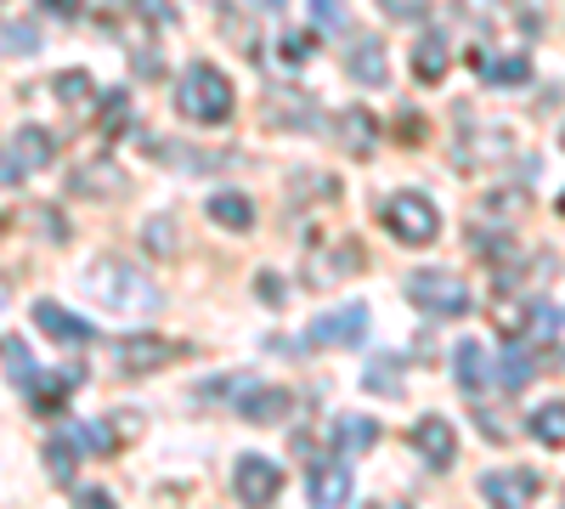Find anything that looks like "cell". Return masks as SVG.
Instances as JSON below:
<instances>
[{
  "mask_svg": "<svg viewBox=\"0 0 565 509\" xmlns=\"http://www.w3.org/2000/svg\"><path fill=\"white\" fill-rule=\"evenodd\" d=\"M52 91H57V103H63V108H85L97 85H90V74H85V68H68V74H57V79H52Z\"/></svg>",
  "mask_w": 565,
  "mask_h": 509,
  "instance_id": "4316f807",
  "label": "cell"
},
{
  "mask_svg": "<svg viewBox=\"0 0 565 509\" xmlns=\"http://www.w3.org/2000/svg\"><path fill=\"white\" fill-rule=\"evenodd\" d=\"M79 289L97 300L103 311H119V317H153L159 311V284L141 266H130V261H114V255H103V261H90L85 266V277H79Z\"/></svg>",
  "mask_w": 565,
  "mask_h": 509,
  "instance_id": "6da1fadb",
  "label": "cell"
},
{
  "mask_svg": "<svg viewBox=\"0 0 565 509\" xmlns=\"http://www.w3.org/2000/svg\"><path fill=\"white\" fill-rule=\"evenodd\" d=\"M266 119H271V125H300V130H311V125H317V103L306 97V91H266Z\"/></svg>",
  "mask_w": 565,
  "mask_h": 509,
  "instance_id": "9a60e30c",
  "label": "cell"
},
{
  "mask_svg": "<svg viewBox=\"0 0 565 509\" xmlns=\"http://www.w3.org/2000/svg\"><path fill=\"white\" fill-rule=\"evenodd\" d=\"M373 442H380V425L362 420V413H340V420H334V453L340 458L345 453H367Z\"/></svg>",
  "mask_w": 565,
  "mask_h": 509,
  "instance_id": "ffe728a7",
  "label": "cell"
},
{
  "mask_svg": "<svg viewBox=\"0 0 565 509\" xmlns=\"http://www.w3.org/2000/svg\"><path fill=\"white\" fill-rule=\"evenodd\" d=\"M0 357H7V380H12L18 391H29V385H34V374H40V368H34V351L12 335V340H0Z\"/></svg>",
  "mask_w": 565,
  "mask_h": 509,
  "instance_id": "d4e9b609",
  "label": "cell"
},
{
  "mask_svg": "<svg viewBox=\"0 0 565 509\" xmlns=\"http://www.w3.org/2000/svg\"><path fill=\"white\" fill-rule=\"evenodd\" d=\"M85 385V374L79 368H57V374H34V413H57V402L68 396V391H79Z\"/></svg>",
  "mask_w": 565,
  "mask_h": 509,
  "instance_id": "d6986e66",
  "label": "cell"
},
{
  "mask_svg": "<svg viewBox=\"0 0 565 509\" xmlns=\"http://www.w3.org/2000/svg\"><path fill=\"white\" fill-rule=\"evenodd\" d=\"M130 7H136V18H148V23H175V12H170V0H130Z\"/></svg>",
  "mask_w": 565,
  "mask_h": 509,
  "instance_id": "d590c367",
  "label": "cell"
},
{
  "mask_svg": "<svg viewBox=\"0 0 565 509\" xmlns=\"http://www.w3.org/2000/svg\"><path fill=\"white\" fill-rule=\"evenodd\" d=\"M125 125H130V103H125V91H114L108 108H103V130L114 136V130H125Z\"/></svg>",
  "mask_w": 565,
  "mask_h": 509,
  "instance_id": "e575fe53",
  "label": "cell"
},
{
  "mask_svg": "<svg viewBox=\"0 0 565 509\" xmlns=\"http://www.w3.org/2000/svg\"><path fill=\"white\" fill-rule=\"evenodd\" d=\"M210 7H215V12H221V18H226V12H232V7H238V0H210Z\"/></svg>",
  "mask_w": 565,
  "mask_h": 509,
  "instance_id": "7bdbcfd3",
  "label": "cell"
},
{
  "mask_svg": "<svg viewBox=\"0 0 565 509\" xmlns=\"http://www.w3.org/2000/svg\"><path fill=\"white\" fill-rule=\"evenodd\" d=\"M396 368H402V362H385V357H380V362H367L362 385H367L373 396H402L407 385H402V374H396Z\"/></svg>",
  "mask_w": 565,
  "mask_h": 509,
  "instance_id": "83f0119b",
  "label": "cell"
},
{
  "mask_svg": "<svg viewBox=\"0 0 565 509\" xmlns=\"http://www.w3.org/2000/svg\"><path fill=\"white\" fill-rule=\"evenodd\" d=\"M362 266V250L345 238V244H322V238H311V255H306V284H317V289H328L340 272H356Z\"/></svg>",
  "mask_w": 565,
  "mask_h": 509,
  "instance_id": "ba28073f",
  "label": "cell"
},
{
  "mask_svg": "<svg viewBox=\"0 0 565 509\" xmlns=\"http://www.w3.org/2000/svg\"><path fill=\"white\" fill-rule=\"evenodd\" d=\"M175 108L193 125H226L232 108H238L232 103V79L215 63H186L181 79H175Z\"/></svg>",
  "mask_w": 565,
  "mask_h": 509,
  "instance_id": "7a4b0ae2",
  "label": "cell"
},
{
  "mask_svg": "<svg viewBox=\"0 0 565 509\" xmlns=\"http://www.w3.org/2000/svg\"><path fill=\"white\" fill-rule=\"evenodd\" d=\"M12 153L23 159V170H45L57 159V136L45 130V125H23L18 136H12Z\"/></svg>",
  "mask_w": 565,
  "mask_h": 509,
  "instance_id": "ac0fdd59",
  "label": "cell"
},
{
  "mask_svg": "<svg viewBox=\"0 0 565 509\" xmlns=\"http://www.w3.org/2000/svg\"><path fill=\"white\" fill-rule=\"evenodd\" d=\"M125 188V176L114 170V165H85V170H74V193H85V199H108V193H119Z\"/></svg>",
  "mask_w": 565,
  "mask_h": 509,
  "instance_id": "cb8c5ba5",
  "label": "cell"
},
{
  "mask_svg": "<svg viewBox=\"0 0 565 509\" xmlns=\"http://www.w3.org/2000/svg\"><path fill=\"white\" fill-rule=\"evenodd\" d=\"M130 68H136L141 79H159V74H164V57H153V45L136 40V45H130Z\"/></svg>",
  "mask_w": 565,
  "mask_h": 509,
  "instance_id": "d6a6232c",
  "label": "cell"
},
{
  "mask_svg": "<svg viewBox=\"0 0 565 509\" xmlns=\"http://www.w3.org/2000/svg\"><path fill=\"white\" fill-rule=\"evenodd\" d=\"M170 357H175V346L159 340V335H125V340H114V368H119V374H153V368L170 362Z\"/></svg>",
  "mask_w": 565,
  "mask_h": 509,
  "instance_id": "52a82bcc",
  "label": "cell"
},
{
  "mask_svg": "<svg viewBox=\"0 0 565 509\" xmlns=\"http://www.w3.org/2000/svg\"><path fill=\"white\" fill-rule=\"evenodd\" d=\"M277 52H282V63H306V57H311V34H306V29H300V34L289 29V34L277 40Z\"/></svg>",
  "mask_w": 565,
  "mask_h": 509,
  "instance_id": "836d02e7",
  "label": "cell"
},
{
  "mask_svg": "<svg viewBox=\"0 0 565 509\" xmlns=\"http://www.w3.org/2000/svg\"><path fill=\"white\" fill-rule=\"evenodd\" d=\"M7 45H18V52L29 57L34 45H40V29H29V23H7Z\"/></svg>",
  "mask_w": 565,
  "mask_h": 509,
  "instance_id": "74e56055",
  "label": "cell"
},
{
  "mask_svg": "<svg viewBox=\"0 0 565 509\" xmlns=\"http://www.w3.org/2000/svg\"><path fill=\"white\" fill-rule=\"evenodd\" d=\"M413 447L424 453V465H430V470H447L458 458V436H452V425L441 420V413H430V420L413 425Z\"/></svg>",
  "mask_w": 565,
  "mask_h": 509,
  "instance_id": "4fadbf2b",
  "label": "cell"
},
{
  "mask_svg": "<svg viewBox=\"0 0 565 509\" xmlns=\"http://www.w3.org/2000/svg\"><path fill=\"white\" fill-rule=\"evenodd\" d=\"M559 142H565V136H559Z\"/></svg>",
  "mask_w": 565,
  "mask_h": 509,
  "instance_id": "7dc6e473",
  "label": "cell"
},
{
  "mask_svg": "<svg viewBox=\"0 0 565 509\" xmlns=\"http://www.w3.org/2000/svg\"><path fill=\"white\" fill-rule=\"evenodd\" d=\"M23 176H29V170H23V159H18L12 148H0V188H18Z\"/></svg>",
  "mask_w": 565,
  "mask_h": 509,
  "instance_id": "8d00e7d4",
  "label": "cell"
},
{
  "mask_svg": "<svg viewBox=\"0 0 565 509\" xmlns=\"http://www.w3.org/2000/svg\"><path fill=\"white\" fill-rule=\"evenodd\" d=\"M282 413H295V391H282V385H255V391H244V420L277 425Z\"/></svg>",
  "mask_w": 565,
  "mask_h": 509,
  "instance_id": "e0dca14e",
  "label": "cell"
},
{
  "mask_svg": "<svg viewBox=\"0 0 565 509\" xmlns=\"http://www.w3.org/2000/svg\"><path fill=\"white\" fill-rule=\"evenodd\" d=\"M34 322H40V335L45 340H57V346H90V322H79L68 306H57V300H34Z\"/></svg>",
  "mask_w": 565,
  "mask_h": 509,
  "instance_id": "8fae6325",
  "label": "cell"
},
{
  "mask_svg": "<svg viewBox=\"0 0 565 509\" xmlns=\"http://www.w3.org/2000/svg\"><path fill=\"white\" fill-rule=\"evenodd\" d=\"M79 503H85V509H108V492H103V487H85Z\"/></svg>",
  "mask_w": 565,
  "mask_h": 509,
  "instance_id": "60d3db41",
  "label": "cell"
},
{
  "mask_svg": "<svg viewBox=\"0 0 565 509\" xmlns=\"http://www.w3.org/2000/svg\"><path fill=\"white\" fill-rule=\"evenodd\" d=\"M452 368H458V385H463L469 396L492 380V357H487L481 340H458V346H452Z\"/></svg>",
  "mask_w": 565,
  "mask_h": 509,
  "instance_id": "2e32d148",
  "label": "cell"
},
{
  "mask_svg": "<svg viewBox=\"0 0 565 509\" xmlns=\"http://www.w3.org/2000/svg\"><path fill=\"white\" fill-rule=\"evenodd\" d=\"M260 7H266V12H277V7H282V0H260Z\"/></svg>",
  "mask_w": 565,
  "mask_h": 509,
  "instance_id": "ee69618b",
  "label": "cell"
},
{
  "mask_svg": "<svg viewBox=\"0 0 565 509\" xmlns=\"http://www.w3.org/2000/svg\"><path fill=\"white\" fill-rule=\"evenodd\" d=\"M45 470H52V481H63V487L74 481V470H79V442H74V431L45 442Z\"/></svg>",
  "mask_w": 565,
  "mask_h": 509,
  "instance_id": "603a6c76",
  "label": "cell"
},
{
  "mask_svg": "<svg viewBox=\"0 0 565 509\" xmlns=\"http://www.w3.org/2000/svg\"><path fill=\"white\" fill-rule=\"evenodd\" d=\"M559 215H565V193H559Z\"/></svg>",
  "mask_w": 565,
  "mask_h": 509,
  "instance_id": "bcb514c9",
  "label": "cell"
},
{
  "mask_svg": "<svg viewBox=\"0 0 565 509\" xmlns=\"http://www.w3.org/2000/svg\"><path fill=\"white\" fill-rule=\"evenodd\" d=\"M334 130H340V142H345L351 159H373V148H380V119H373L367 108H345L334 119Z\"/></svg>",
  "mask_w": 565,
  "mask_h": 509,
  "instance_id": "5bb4252c",
  "label": "cell"
},
{
  "mask_svg": "<svg viewBox=\"0 0 565 509\" xmlns=\"http://www.w3.org/2000/svg\"><path fill=\"white\" fill-rule=\"evenodd\" d=\"M74 442H79V447H97V453H114V447H119L114 425H74Z\"/></svg>",
  "mask_w": 565,
  "mask_h": 509,
  "instance_id": "1f68e13d",
  "label": "cell"
},
{
  "mask_svg": "<svg viewBox=\"0 0 565 509\" xmlns=\"http://www.w3.org/2000/svg\"><path fill=\"white\" fill-rule=\"evenodd\" d=\"M45 12H57V18H79V0H45Z\"/></svg>",
  "mask_w": 565,
  "mask_h": 509,
  "instance_id": "b9f144b4",
  "label": "cell"
},
{
  "mask_svg": "<svg viewBox=\"0 0 565 509\" xmlns=\"http://www.w3.org/2000/svg\"><path fill=\"white\" fill-rule=\"evenodd\" d=\"M345 74H351L356 85H391L385 40H380V34H351V45H345Z\"/></svg>",
  "mask_w": 565,
  "mask_h": 509,
  "instance_id": "9c48e42d",
  "label": "cell"
},
{
  "mask_svg": "<svg viewBox=\"0 0 565 509\" xmlns=\"http://www.w3.org/2000/svg\"><path fill=\"white\" fill-rule=\"evenodd\" d=\"M232 487H238L244 503H271V498L282 492L277 458H266V453H244V458H238V476H232Z\"/></svg>",
  "mask_w": 565,
  "mask_h": 509,
  "instance_id": "8992f818",
  "label": "cell"
},
{
  "mask_svg": "<svg viewBox=\"0 0 565 509\" xmlns=\"http://www.w3.org/2000/svg\"><path fill=\"white\" fill-rule=\"evenodd\" d=\"M260 295H266V300H271V306H277V300H282V284H277V272H260Z\"/></svg>",
  "mask_w": 565,
  "mask_h": 509,
  "instance_id": "ab89813d",
  "label": "cell"
},
{
  "mask_svg": "<svg viewBox=\"0 0 565 509\" xmlns=\"http://www.w3.org/2000/svg\"><path fill=\"white\" fill-rule=\"evenodd\" d=\"M380 215H385V226L402 238V244H430L436 233H441V210L424 199V193H391L385 204H380Z\"/></svg>",
  "mask_w": 565,
  "mask_h": 509,
  "instance_id": "3957f363",
  "label": "cell"
},
{
  "mask_svg": "<svg viewBox=\"0 0 565 509\" xmlns=\"http://www.w3.org/2000/svg\"><path fill=\"white\" fill-rule=\"evenodd\" d=\"M0 306H7V284H0Z\"/></svg>",
  "mask_w": 565,
  "mask_h": 509,
  "instance_id": "f6af8a7d",
  "label": "cell"
},
{
  "mask_svg": "<svg viewBox=\"0 0 565 509\" xmlns=\"http://www.w3.org/2000/svg\"><path fill=\"white\" fill-rule=\"evenodd\" d=\"M210 221L232 226V233H249V221H255V204H249L244 193L221 188V193H210Z\"/></svg>",
  "mask_w": 565,
  "mask_h": 509,
  "instance_id": "44dd1931",
  "label": "cell"
},
{
  "mask_svg": "<svg viewBox=\"0 0 565 509\" xmlns=\"http://www.w3.org/2000/svg\"><path fill=\"white\" fill-rule=\"evenodd\" d=\"M413 74H418L424 85L447 79V40H441V34H424V40L413 45Z\"/></svg>",
  "mask_w": 565,
  "mask_h": 509,
  "instance_id": "7402d4cb",
  "label": "cell"
},
{
  "mask_svg": "<svg viewBox=\"0 0 565 509\" xmlns=\"http://www.w3.org/2000/svg\"><path fill=\"white\" fill-rule=\"evenodd\" d=\"M526 425H532V436L543 447H565V402H543Z\"/></svg>",
  "mask_w": 565,
  "mask_h": 509,
  "instance_id": "484cf974",
  "label": "cell"
},
{
  "mask_svg": "<svg viewBox=\"0 0 565 509\" xmlns=\"http://www.w3.org/2000/svg\"><path fill=\"white\" fill-rule=\"evenodd\" d=\"M306 498L317 509H334L351 498V470L340 465V453L334 458H311V476H306Z\"/></svg>",
  "mask_w": 565,
  "mask_h": 509,
  "instance_id": "30bf717a",
  "label": "cell"
},
{
  "mask_svg": "<svg viewBox=\"0 0 565 509\" xmlns=\"http://www.w3.org/2000/svg\"><path fill=\"white\" fill-rule=\"evenodd\" d=\"M317 18H322V29H334V23H345V12L334 7V0H317Z\"/></svg>",
  "mask_w": 565,
  "mask_h": 509,
  "instance_id": "f35d334b",
  "label": "cell"
},
{
  "mask_svg": "<svg viewBox=\"0 0 565 509\" xmlns=\"http://www.w3.org/2000/svg\"><path fill=\"white\" fill-rule=\"evenodd\" d=\"M532 374H537L532 357H526L521 346H509V351H503V368H498V380H503L509 391H526V385H532Z\"/></svg>",
  "mask_w": 565,
  "mask_h": 509,
  "instance_id": "f1b7e54d",
  "label": "cell"
},
{
  "mask_svg": "<svg viewBox=\"0 0 565 509\" xmlns=\"http://www.w3.org/2000/svg\"><path fill=\"white\" fill-rule=\"evenodd\" d=\"M391 23H424L430 18V0H380Z\"/></svg>",
  "mask_w": 565,
  "mask_h": 509,
  "instance_id": "4dcf8cb0",
  "label": "cell"
},
{
  "mask_svg": "<svg viewBox=\"0 0 565 509\" xmlns=\"http://www.w3.org/2000/svg\"><path fill=\"white\" fill-rule=\"evenodd\" d=\"M537 492H543L537 470H487L481 476V498L487 503H532Z\"/></svg>",
  "mask_w": 565,
  "mask_h": 509,
  "instance_id": "7c38bea8",
  "label": "cell"
},
{
  "mask_svg": "<svg viewBox=\"0 0 565 509\" xmlns=\"http://www.w3.org/2000/svg\"><path fill=\"white\" fill-rule=\"evenodd\" d=\"M141 238H148V250H153V255H175V250H181V244H175V221H170V215H153L148 226H141Z\"/></svg>",
  "mask_w": 565,
  "mask_h": 509,
  "instance_id": "f546056e",
  "label": "cell"
},
{
  "mask_svg": "<svg viewBox=\"0 0 565 509\" xmlns=\"http://www.w3.org/2000/svg\"><path fill=\"white\" fill-rule=\"evenodd\" d=\"M407 300L418 311H430V317H463L469 311V289H463V277L452 272H407Z\"/></svg>",
  "mask_w": 565,
  "mask_h": 509,
  "instance_id": "277c9868",
  "label": "cell"
},
{
  "mask_svg": "<svg viewBox=\"0 0 565 509\" xmlns=\"http://www.w3.org/2000/svg\"><path fill=\"white\" fill-rule=\"evenodd\" d=\"M306 340H311V346H362V340H367V306L351 300V306H340V311H322L311 329H306Z\"/></svg>",
  "mask_w": 565,
  "mask_h": 509,
  "instance_id": "5b68a950",
  "label": "cell"
}]
</instances>
